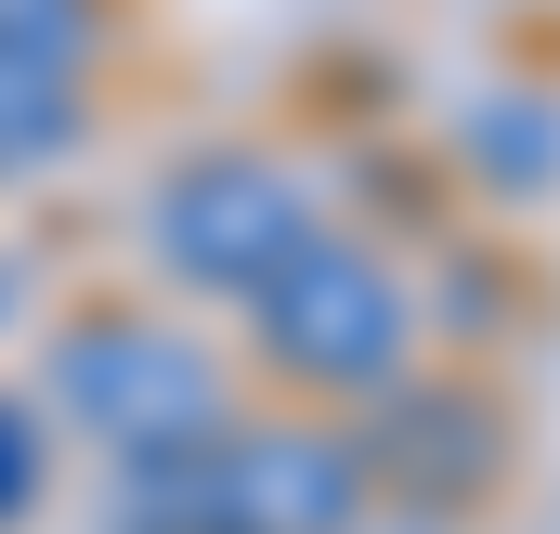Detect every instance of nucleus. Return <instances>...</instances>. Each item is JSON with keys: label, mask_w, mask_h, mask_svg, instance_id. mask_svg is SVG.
Listing matches in <instances>:
<instances>
[{"label": "nucleus", "mask_w": 560, "mask_h": 534, "mask_svg": "<svg viewBox=\"0 0 560 534\" xmlns=\"http://www.w3.org/2000/svg\"><path fill=\"white\" fill-rule=\"evenodd\" d=\"M261 339L313 392H392V365H405V287L365 248H300L261 287Z\"/></svg>", "instance_id": "f257e3e1"}, {"label": "nucleus", "mask_w": 560, "mask_h": 534, "mask_svg": "<svg viewBox=\"0 0 560 534\" xmlns=\"http://www.w3.org/2000/svg\"><path fill=\"white\" fill-rule=\"evenodd\" d=\"M66 404H79L105 443H131V469L143 456H196V443L222 430L209 352H183V339H156V326H79V339H66Z\"/></svg>", "instance_id": "f03ea898"}, {"label": "nucleus", "mask_w": 560, "mask_h": 534, "mask_svg": "<svg viewBox=\"0 0 560 534\" xmlns=\"http://www.w3.org/2000/svg\"><path fill=\"white\" fill-rule=\"evenodd\" d=\"M156 248L196 274V287H248V300H261V287L313 248V209L287 196V170H261V156H209V170L170 183Z\"/></svg>", "instance_id": "7ed1b4c3"}, {"label": "nucleus", "mask_w": 560, "mask_h": 534, "mask_svg": "<svg viewBox=\"0 0 560 534\" xmlns=\"http://www.w3.org/2000/svg\"><path fill=\"white\" fill-rule=\"evenodd\" d=\"M79 66H26V53H0V156H52V143L79 131V92H66Z\"/></svg>", "instance_id": "20e7f679"}, {"label": "nucleus", "mask_w": 560, "mask_h": 534, "mask_svg": "<svg viewBox=\"0 0 560 534\" xmlns=\"http://www.w3.org/2000/svg\"><path fill=\"white\" fill-rule=\"evenodd\" d=\"M26 496H39V430L0 404V509H26Z\"/></svg>", "instance_id": "39448f33"}]
</instances>
